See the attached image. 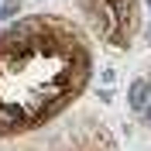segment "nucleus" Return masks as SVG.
<instances>
[{
    "mask_svg": "<svg viewBox=\"0 0 151 151\" xmlns=\"http://www.w3.org/2000/svg\"><path fill=\"white\" fill-rule=\"evenodd\" d=\"M93 45L65 14H28L0 31V144L55 120L83 96Z\"/></svg>",
    "mask_w": 151,
    "mask_h": 151,
    "instance_id": "nucleus-1",
    "label": "nucleus"
},
{
    "mask_svg": "<svg viewBox=\"0 0 151 151\" xmlns=\"http://www.w3.org/2000/svg\"><path fill=\"white\" fill-rule=\"evenodd\" d=\"M127 103H131L134 113H141L144 106L151 103V76H137L131 83V89H127Z\"/></svg>",
    "mask_w": 151,
    "mask_h": 151,
    "instance_id": "nucleus-4",
    "label": "nucleus"
},
{
    "mask_svg": "<svg viewBox=\"0 0 151 151\" xmlns=\"http://www.w3.org/2000/svg\"><path fill=\"white\" fill-rule=\"evenodd\" d=\"M96 38L110 48H131L141 31V0H79Z\"/></svg>",
    "mask_w": 151,
    "mask_h": 151,
    "instance_id": "nucleus-3",
    "label": "nucleus"
},
{
    "mask_svg": "<svg viewBox=\"0 0 151 151\" xmlns=\"http://www.w3.org/2000/svg\"><path fill=\"white\" fill-rule=\"evenodd\" d=\"M0 151H117V141L100 113L65 110L55 120L4 141Z\"/></svg>",
    "mask_w": 151,
    "mask_h": 151,
    "instance_id": "nucleus-2",
    "label": "nucleus"
}]
</instances>
